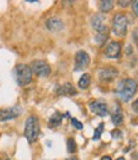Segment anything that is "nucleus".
I'll return each instance as SVG.
<instances>
[{
    "label": "nucleus",
    "instance_id": "nucleus-1",
    "mask_svg": "<svg viewBox=\"0 0 138 160\" xmlns=\"http://www.w3.org/2000/svg\"><path fill=\"white\" fill-rule=\"evenodd\" d=\"M116 95L123 101H129L137 91V82L132 78H124L116 86Z\"/></svg>",
    "mask_w": 138,
    "mask_h": 160
},
{
    "label": "nucleus",
    "instance_id": "nucleus-2",
    "mask_svg": "<svg viewBox=\"0 0 138 160\" xmlns=\"http://www.w3.org/2000/svg\"><path fill=\"white\" fill-rule=\"evenodd\" d=\"M38 132H40V124H38L37 118L33 117V115L28 117V118H27V121H26L24 136H26L27 140H28L30 143H32V142H35L37 140Z\"/></svg>",
    "mask_w": 138,
    "mask_h": 160
},
{
    "label": "nucleus",
    "instance_id": "nucleus-3",
    "mask_svg": "<svg viewBox=\"0 0 138 160\" xmlns=\"http://www.w3.org/2000/svg\"><path fill=\"white\" fill-rule=\"evenodd\" d=\"M16 79L19 86H27L32 81L31 67L26 64H18L16 67Z\"/></svg>",
    "mask_w": 138,
    "mask_h": 160
},
{
    "label": "nucleus",
    "instance_id": "nucleus-4",
    "mask_svg": "<svg viewBox=\"0 0 138 160\" xmlns=\"http://www.w3.org/2000/svg\"><path fill=\"white\" fill-rule=\"evenodd\" d=\"M128 28V18L127 16L118 13L113 18V32L116 36H126Z\"/></svg>",
    "mask_w": 138,
    "mask_h": 160
},
{
    "label": "nucleus",
    "instance_id": "nucleus-5",
    "mask_svg": "<svg viewBox=\"0 0 138 160\" xmlns=\"http://www.w3.org/2000/svg\"><path fill=\"white\" fill-rule=\"evenodd\" d=\"M31 71L32 73L40 76V77H47L51 72L50 69V65L44 62V60H35L32 62V65H31Z\"/></svg>",
    "mask_w": 138,
    "mask_h": 160
},
{
    "label": "nucleus",
    "instance_id": "nucleus-6",
    "mask_svg": "<svg viewBox=\"0 0 138 160\" xmlns=\"http://www.w3.org/2000/svg\"><path fill=\"white\" fill-rule=\"evenodd\" d=\"M90 55L87 54L86 51L83 50H79L77 51V54H76V67H74V69L76 71H81V69H85L87 68V67L90 65Z\"/></svg>",
    "mask_w": 138,
    "mask_h": 160
},
{
    "label": "nucleus",
    "instance_id": "nucleus-7",
    "mask_svg": "<svg viewBox=\"0 0 138 160\" xmlns=\"http://www.w3.org/2000/svg\"><path fill=\"white\" fill-rule=\"evenodd\" d=\"M22 113V109L19 106H13V108L8 109H2L0 110V121H10V119L17 118Z\"/></svg>",
    "mask_w": 138,
    "mask_h": 160
},
{
    "label": "nucleus",
    "instance_id": "nucleus-8",
    "mask_svg": "<svg viewBox=\"0 0 138 160\" xmlns=\"http://www.w3.org/2000/svg\"><path fill=\"white\" fill-rule=\"evenodd\" d=\"M90 109L100 117H106L109 114V109H107V105L102 101L99 100H93L90 102Z\"/></svg>",
    "mask_w": 138,
    "mask_h": 160
},
{
    "label": "nucleus",
    "instance_id": "nucleus-9",
    "mask_svg": "<svg viewBox=\"0 0 138 160\" xmlns=\"http://www.w3.org/2000/svg\"><path fill=\"white\" fill-rule=\"evenodd\" d=\"M120 50H121V44L118 41H111L107 44V46L105 49V55L107 58L116 59L120 55Z\"/></svg>",
    "mask_w": 138,
    "mask_h": 160
},
{
    "label": "nucleus",
    "instance_id": "nucleus-10",
    "mask_svg": "<svg viewBox=\"0 0 138 160\" xmlns=\"http://www.w3.org/2000/svg\"><path fill=\"white\" fill-rule=\"evenodd\" d=\"M118 76V71L113 67H109V68H104V69H100L99 71V77L101 81L104 82H110Z\"/></svg>",
    "mask_w": 138,
    "mask_h": 160
},
{
    "label": "nucleus",
    "instance_id": "nucleus-11",
    "mask_svg": "<svg viewBox=\"0 0 138 160\" xmlns=\"http://www.w3.org/2000/svg\"><path fill=\"white\" fill-rule=\"evenodd\" d=\"M45 24H46L47 30H50L51 32H59V31H62V30L64 28L63 21H62L60 18H58V17H51V18H49Z\"/></svg>",
    "mask_w": 138,
    "mask_h": 160
},
{
    "label": "nucleus",
    "instance_id": "nucleus-12",
    "mask_svg": "<svg viewBox=\"0 0 138 160\" xmlns=\"http://www.w3.org/2000/svg\"><path fill=\"white\" fill-rule=\"evenodd\" d=\"M91 23H92V27L97 31L99 33H102V32H106L107 31V27L105 24V21H104V17L101 14H95L91 19Z\"/></svg>",
    "mask_w": 138,
    "mask_h": 160
},
{
    "label": "nucleus",
    "instance_id": "nucleus-13",
    "mask_svg": "<svg viewBox=\"0 0 138 160\" xmlns=\"http://www.w3.org/2000/svg\"><path fill=\"white\" fill-rule=\"evenodd\" d=\"M57 92H58V95H76V88L73 87V85H71V83H64V85H62L58 90H57Z\"/></svg>",
    "mask_w": 138,
    "mask_h": 160
},
{
    "label": "nucleus",
    "instance_id": "nucleus-14",
    "mask_svg": "<svg viewBox=\"0 0 138 160\" xmlns=\"http://www.w3.org/2000/svg\"><path fill=\"white\" fill-rule=\"evenodd\" d=\"M111 119H113V123H114L115 126H119V124H121V122H123V112H121V109L119 108L118 105L115 106L114 112L111 113Z\"/></svg>",
    "mask_w": 138,
    "mask_h": 160
},
{
    "label": "nucleus",
    "instance_id": "nucleus-15",
    "mask_svg": "<svg viewBox=\"0 0 138 160\" xmlns=\"http://www.w3.org/2000/svg\"><path fill=\"white\" fill-rule=\"evenodd\" d=\"M114 7V2L111 0H102V2H99V9L102 12V13H107L113 9Z\"/></svg>",
    "mask_w": 138,
    "mask_h": 160
},
{
    "label": "nucleus",
    "instance_id": "nucleus-16",
    "mask_svg": "<svg viewBox=\"0 0 138 160\" xmlns=\"http://www.w3.org/2000/svg\"><path fill=\"white\" fill-rule=\"evenodd\" d=\"M62 119H63V115L57 112V113H54L50 119H49V123H50V127H58L60 123H62Z\"/></svg>",
    "mask_w": 138,
    "mask_h": 160
},
{
    "label": "nucleus",
    "instance_id": "nucleus-17",
    "mask_svg": "<svg viewBox=\"0 0 138 160\" xmlns=\"http://www.w3.org/2000/svg\"><path fill=\"white\" fill-rule=\"evenodd\" d=\"M90 83H91V77H90V74L85 73L83 76L79 78V81H78V87L82 88V90H86V88L90 86Z\"/></svg>",
    "mask_w": 138,
    "mask_h": 160
},
{
    "label": "nucleus",
    "instance_id": "nucleus-18",
    "mask_svg": "<svg viewBox=\"0 0 138 160\" xmlns=\"http://www.w3.org/2000/svg\"><path fill=\"white\" fill-rule=\"evenodd\" d=\"M67 146H68V148H67V149H68V152H71V154L76 152L77 148H76V141H74L73 138H69V140H68Z\"/></svg>",
    "mask_w": 138,
    "mask_h": 160
},
{
    "label": "nucleus",
    "instance_id": "nucleus-19",
    "mask_svg": "<svg viewBox=\"0 0 138 160\" xmlns=\"http://www.w3.org/2000/svg\"><path fill=\"white\" fill-rule=\"evenodd\" d=\"M106 38H107V35H106V32H102V33H97L96 35V37H95V40L99 42V45H104L105 44V41H106Z\"/></svg>",
    "mask_w": 138,
    "mask_h": 160
},
{
    "label": "nucleus",
    "instance_id": "nucleus-20",
    "mask_svg": "<svg viewBox=\"0 0 138 160\" xmlns=\"http://www.w3.org/2000/svg\"><path fill=\"white\" fill-rule=\"evenodd\" d=\"M102 129H104V123H101V124L99 126V128H96V131H95V135H93V140H97V138H100L101 133H102Z\"/></svg>",
    "mask_w": 138,
    "mask_h": 160
},
{
    "label": "nucleus",
    "instance_id": "nucleus-21",
    "mask_svg": "<svg viewBox=\"0 0 138 160\" xmlns=\"http://www.w3.org/2000/svg\"><path fill=\"white\" fill-rule=\"evenodd\" d=\"M72 123H73V126L77 128V129H82V128H83V124H82L79 121H77V119H72Z\"/></svg>",
    "mask_w": 138,
    "mask_h": 160
},
{
    "label": "nucleus",
    "instance_id": "nucleus-22",
    "mask_svg": "<svg viewBox=\"0 0 138 160\" xmlns=\"http://www.w3.org/2000/svg\"><path fill=\"white\" fill-rule=\"evenodd\" d=\"M133 12H134V14L138 17V0H137V2H133Z\"/></svg>",
    "mask_w": 138,
    "mask_h": 160
},
{
    "label": "nucleus",
    "instance_id": "nucleus-23",
    "mask_svg": "<svg viewBox=\"0 0 138 160\" xmlns=\"http://www.w3.org/2000/svg\"><path fill=\"white\" fill-rule=\"evenodd\" d=\"M131 3H132V2H128V0H120V2H118V4H119L120 7H128Z\"/></svg>",
    "mask_w": 138,
    "mask_h": 160
},
{
    "label": "nucleus",
    "instance_id": "nucleus-24",
    "mask_svg": "<svg viewBox=\"0 0 138 160\" xmlns=\"http://www.w3.org/2000/svg\"><path fill=\"white\" fill-rule=\"evenodd\" d=\"M132 108H133V110H134V112H136V113L138 114V99H137V100H136V101L133 102V105H132Z\"/></svg>",
    "mask_w": 138,
    "mask_h": 160
},
{
    "label": "nucleus",
    "instance_id": "nucleus-25",
    "mask_svg": "<svg viewBox=\"0 0 138 160\" xmlns=\"http://www.w3.org/2000/svg\"><path fill=\"white\" fill-rule=\"evenodd\" d=\"M113 135H114V137H115V138H120V137H121V132L116 129V131H114V132H113Z\"/></svg>",
    "mask_w": 138,
    "mask_h": 160
},
{
    "label": "nucleus",
    "instance_id": "nucleus-26",
    "mask_svg": "<svg viewBox=\"0 0 138 160\" xmlns=\"http://www.w3.org/2000/svg\"><path fill=\"white\" fill-rule=\"evenodd\" d=\"M101 160H111V156L105 155V156H102V158H101Z\"/></svg>",
    "mask_w": 138,
    "mask_h": 160
},
{
    "label": "nucleus",
    "instance_id": "nucleus-27",
    "mask_svg": "<svg viewBox=\"0 0 138 160\" xmlns=\"http://www.w3.org/2000/svg\"><path fill=\"white\" fill-rule=\"evenodd\" d=\"M116 160H126V159H124V158H119V159H116Z\"/></svg>",
    "mask_w": 138,
    "mask_h": 160
}]
</instances>
